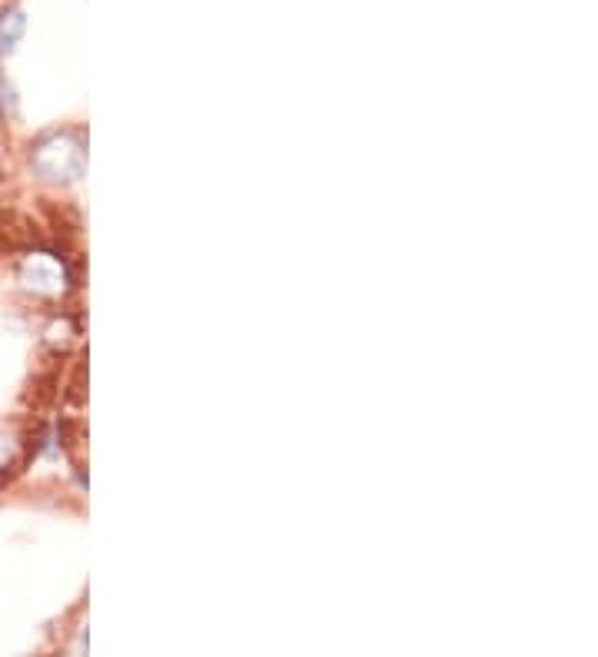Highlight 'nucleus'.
<instances>
[{"mask_svg":"<svg viewBox=\"0 0 598 657\" xmlns=\"http://www.w3.org/2000/svg\"><path fill=\"white\" fill-rule=\"evenodd\" d=\"M34 173L47 183H77L87 170V146L74 130H60L40 137L34 146Z\"/></svg>","mask_w":598,"mask_h":657,"instance_id":"nucleus-1","label":"nucleus"},{"mask_svg":"<svg viewBox=\"0 0 598 657\" xmlns=\"http://www.w3.org/2000/svg\"><path fill=\"white\" fill-rule=\"evenodd\" d=\"M20 283L37 296H60L67 289V269L57 256L50 253H30L20 263Z\"/></svg>","mask_w":598,"mask_h":657,"instance_id":"nucleus-2","label":"nucleus"},{"mask_svg":"<svg viewBox=\"0 0 598 657\" xmlns=\"http://www.w3.org/2000/svg\"><path fill=\"white\" fill-rule=\"evenodd\" d=\"M27 34V14L20 7L0 10V54H14Z\"/></svg>","mask_w":598,"mask_h":657,"instance_id":"nucleus-3","label":"nucleus"},{"mask_svg":"<svg viewBox=\"0 0 598 657\" xmlns=\"http://www.w3.org/2000/svg\"><path fill=\"white\" fill-rule=\"evenodd\" d=\"M4 465H7V445L0 442V468H4Z\"/></svg>","mask_w":598,"mask_h":657,"instance_id":"nucleus-4","label":"nucleus"}]
</instances>
